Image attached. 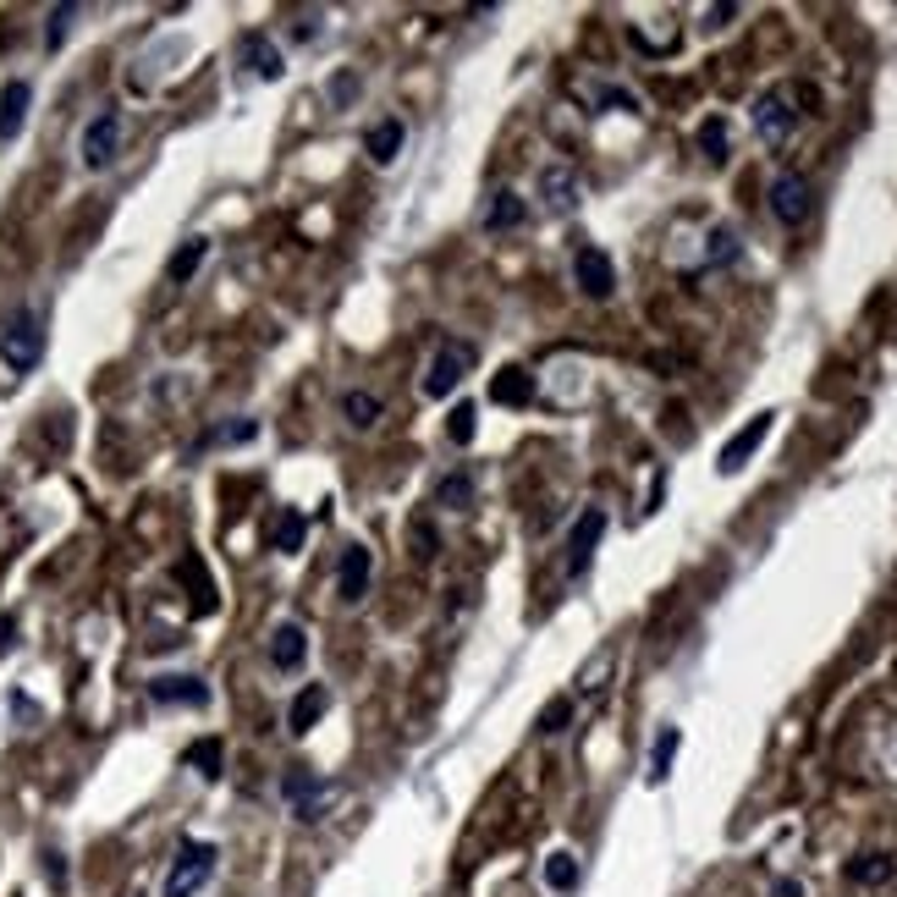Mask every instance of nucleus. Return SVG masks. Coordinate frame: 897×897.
Returning a JSON list of instances; mask_svg holds the SVG:
<instances>
[{"label": "nucleus", "mask_w": 897, "mask_h": 897, "mask_svg": "<svg viewBox=\"0 0 897 897\" xmlns=\"http://www.w3.org/2000/svg\"><path fill=\"white\" fill-rule=\"evenodd\" d=\"M39 358H45V309L23 303V309H12L7 331H0V364L12 375H28V370H39Z\"/></svg>", "instance_id": "1"}, {"label": "nucleus", "mask_w": 897, "mask_h": 897, "mask_svg": "<svg viewBox=\"0 0 897 897\" xmlns=\"http://www.w3.org/2000/svg\"><path fill=\"white\" fill-rule=\"evenodd\" d=\"M469 364H474V347H469V341H458V336H440V341H435V358H429V364H424V375H419L424 397L446 402V397H452V391L463 386Z\"/></svg>", "instance_id": "2"}, {"label": "nucleus", "mask_w": 897, "mask_h": 897, "mask_svg": "<svg viewBox=\"0 0 897 897\" xmlns=\"http://www.w3.org/2000/svg\"><path fill=\"white\" fill-rule=\"evenodd\" d=\"M215 843H183L176 848V859H171V870H165V886H160V897H194V892H204V881L215 875Z\"/></svg>", "instance_id": "3"}, {"label": "nucleus", "mask_w": 897, "mask_h": 897, "mask_svg": "<svg viewBox=\"0 0 897 897\" xmlns=\"http://www.w3.org/2000/svg\"><path fill=\"white\" fill-rule=\"evenodd\" d=\"M77 154H83V171L116 165V154H122V111L116 105H105L100 116H88V127L77 138Z\"/></svg>", "instance_id": "4"}, {"label": "nucleus", "mask_w": 897, "mask_h": 897, "mask_svg": "<svg viewBox=\"0 0 897 897\" xmlns=\"http://www.w3.org/2000/svg\"><path fill=\"white\" fill-rule=\"evenodd\" d=\"M771 215L782 226H803L815 215V188H810V176L803 171H782L776 183H771Z\"/></svg>", "instance_id": "5"}, {"label": "nucleus", "mask_w": 897, "mask_h": 897, "mask_svg": "<svg viewBox=\"0 0 897 897\" xmlns=\"http://www.w3.org/2000/svg\"><path fill=\"white\" fill-rule=\"evenodd\" d=\"M282 803L303 821V826H314L320 815H325V782L309 771V765H292L287 776H282Z\"/></svg>", "instance_id": "6"}, {"label": "nucleus", "mask_w": 897, "mask_h": 897, "mask_svg": "<svg viewBox=\"0 0 897 897\" xmlns=\"http://www.w3.org/2000/svg\"><path fill=\"white\" fill-rule=\"evenodd\" d=\"M793 127H798L793 95H782V88H771V95H760V100H755V133H760L771 149H782V144L793 138Z\"/></svg>", "instance_id": "7"}, {"label": "nucleus", "mask_w": 897, "mask_h": 897, "mask_svg": "<svg viewBox=\"0 0 897 897\" xmlns=\"http://www.w3.org/2000/svg\"><path fill=\"white\" fill-rule=\"evenodd\" d=\"M573 282H578V292L584 298H611L616 292V264H611V253L606 248H578L573 253Z\"/></svg>", "instance_id": "8"}, {"label": "nucleus", "mask_w": 897, "mask_h": 897, "mask_svg": "<svg viewBox=\"0 0 897 897\" xmlns=\"http://www.w3.org/2000/svg\"><path fill=\"white\" fill-rule=\"evenodd\" d=\"M600 534H606V512H600V507H584L578 523H573V534H568V578H584V573H589Z\"/></svg>", "instance_id": "9"}, {"label": "nucleus", "mask_w": 897, "mask_h": 897, "mask_svg": "<svg viewBox=\"0 0 897 897\" xmlns=\"http://www.w3.org/2000/svg\"><path fill=\"white\" fill-rule=\"evenodd\" d=\"M28 111H34V83L28 77H12L7 88H0V144H17L23 138Z\"/></svg>", "instance_id": "10"}, {"label": "nucleus", "mask_w": 897, "mask_h": 897, "mask_svg": "<svg viewBox=\"0 0 897 897\" xmlns=\"http://www.w3.org/2000/svg\"><path fill=\"white\" fill-rule=\"evenodd\" d=\"M771 419H776V413H755V419H749V424H744L727 446H722V458H715V469H722V474H738V469L760 452V440L771 435Z\"/></svg>", "instance_id": "11"}, {"label": "nucleus", "mask_w": 897, "mask_h": 897, "mask_svg": "<svg viewBox=\"0 0 897 897\" xmlns=\"http://www.w3.org/2000/svg\"><path fill=\"white\" fill-rule=\"evenodd\" d=\"M237 55H242V66H248L253 77H264V83H276L282 66H287V55H282V45H276L271 34H242V39H237Z\"/></svg>", "instance_id": "12"}, {"label": "nucleus", "mask_w": 897, "mask_h": 897, "mask_svg": "<svg viewBox=\"0 0 897 897\" xmlns=\"http://www.w3.org/2000/svg\"><path fill=\"white\" fill-rule=\"evenodd\" d=\"M149 699L154 705H210V688H204V677H188V672H160V677H149Z\"/></svg>", "instance_id": "13"}, {"label": "nucleus", "mask_w": 897, "mask_h": 897, "mask_svg": "<svg viewBox=\"0 0 897 897\" xmlns=\"http://www.w3.org/2000/svg\"><path fill=\"white\" fill-rule=\"evenodd\" d=\"M336 595H341V606H358L370 595V551L364 546H347L341 551V562H336Z\"/></svg>", "instance_id": "14"}, {"label": "nucleus", "mask_w": 897, "mask_h": 897, "mask_svg": "<svg viewBox=\"0 0 897 897\" xmlns=\"http://www.w3.org/2000/svg\"><path fill=\"white\" fill-rule=\"evenodd\" d=\"M523 221H528V204H523V194H512V188H496V194L485 199V210H479V226H485L490 237L518 232Z\"/></svg>", "instance_id": "15"}, {"label": "nucleus", "mask_w": 897, "mask_h": 897, "mask_svg": "<svg viewBox=\"0 0 897 897\" xmlns=\"http://www.w3.org/2000/svg\"><path fill=\"white\" fill-rule=\"evenodd\" d=\"M540 199L551 215H573L578 210V171L573 165H546L540 171Z\"/></svg>", "instance_id": "16"}, {"label": "nucleus", "mask_w": 897, "mask_h": 897, "mask_svg": "<svg viewBox=\"0 0 897 897\" xmlns=\"http://www.w3.org/2000/svg\"><path fill=\"white\" fill-rule=\"evenodd\" d=\"M303 661H309V634L298 622H276L271 627V666L276 672H298Z\"/></svg>", "instance_id": "17"}, {"label": "nucleus", "mask_w": 897, "mask_h": 897, "mask_svg": "<svg viewBox=\"0 0 897 897\" xmlns=\"http://www.w3.org/2000/svg\"><path fill=\"white\" fill-rule=\"evenodd\" d=\"M490 402H501V408H528V402H534V375H528L523 364H507V370L490 381Z\"/></svg>", "instance_id": "18"}, {"label": "nucleus", "mask_w": 897, "mask_h": 897, "mask_svg": "<svg viewBox=\"0 0 897 897\" xmlns=\"http://www.w3.org/2000/svg\"><path fill=\"white\" fill-rule=\"evenodd\" d=\"M204 259H210V237H188L183 248H176V253L165 259V282H171V287H183V282H194Z\"/></svg>", "instance_id": "19"}, {"label": "nucleus", "mask_w": 897, "mask_h": 897, "mask_svg": "<svg viewBox=\"0 0 897 897\" xmlns=\"http://www.w3.org/2000/svg\"><path fill=\"white\" fill-rule=\"evenodd\" d=\"M325 705H331V694H325L320 683H309V688L292 699V710H287V733H292V738H303V733L320 722V715H325Z\"/></svg>", "instance_id": "20"}, {"label": "nucleus", "mask_w": 897, "mask_h": 897, "mask_svg": "<svg viewBox=\"0 0 897 897\" xmlns=\"http://www.w3.org/2000/svg\"><path fill=\"white\" fill-rule=\"evenodd\" d=\"M402 144H408V127H402L397 116L375 122V127H370V138H364V149H370V160H375V165H391V160L402 154Z\"/></svg>", "instance_id": "21"}, {"label": "nucleus", "mask_w": 897, "mask_h": 897, "mask_svg": "<svg viewBox=\"0 0 897 897\" xmlns=\"http://www.w3.org/2000/svg\"><path fill=\"white\" fill-rule=\"evenodd\" d=\"M303 540H309V518L287 507V512L276 518V528H271V551H282V557H292V551H303Z\"/></svg>", "instance_id": "22"}, {"label": "nucleus", "mask_w": 897, "mask_h": 897, "mask_svg": "<svg viewBox=\"0 0 897 897\" xmlns=\"http://www.w3.org/2000/svg\"><path fill=\"white\" fill-rule=\"evenodd\" d=\"M435 507H446V512H469V507H474V479H469V469L446 474V479L435 485Z\"/></svg>", "instance_id": "23"}, {"label": "nucleus", "mask_w": 897, "mask_h": 897, "mask_svg": "<svg viewBox=\"0 0 897 897\" xmlns=\"http://www.w3.org/2000/svg\"><path fill=\"white\" fill-rule=\"evenodd\" d=\"M677 744H683V733H677V727H661V733H656V744H650V782H656V787L672 776Z\"/></svg>", "instance_id": "24"}, {"label": "nucleus", "mask_w": 897, "mask_h": 897, "mask_svg": "<svg viewBox=\"0 0 897 897\" xmlns=\"http://www.w3.org/2000/svg\"><path fill=\"white\" fill-rule=\"evenodd\" d=\"M578 881H584V870H578V859H573L568 848L546 854V886H551V892H578Z\"/></svg>", "instance_id": "25"}, {"label": "nucleus", "mask_w": 897, "mask_h": 897, "mask_svg": "<svg viewBox=\"0 0 897 897\" xmlns=\"http://www.w3.org/2000/svg\"><path fill=\"white\" fill-rule=\"evenodd\" d=\"M183 760H188V765H194L204 782H215V776H221V760H226V744H221V738H199V744H194Z\"/></svg>", "instance_id": "26"}, {"label": "nucleus", "mask_w": 897, "mask_h": 897, "mask_svg": "<svg viewBox=\"0 0 897 897\" xmlns=\"http://www.w3.org/2000/svg\"><path fill=\"white\" fill-rule=\"evenodd\" d=\"M341 419H347L352 429H370V424L381 419V397H370V391H347V397H341Z\"/></svg>", "instance_id": "27"}, {"label": "nucleus", "mask_w": 897, "mask_h": 897, "mask_svg": "<svg viewBox=\"0 0 897 897\" xmlns=\"http://www.w3.org/2000/svg\"><path fill=\"white\" fill-rule=\"evenodd\" d=\"M892 854H859L854 864H848V875L859 881V886H881V881H892Z\"/></svg>", "instance_id": "28"}, {"label": "nucleus", "mask_w": 897, "mask_h": 897, "mask_svg": "<svg viewBox=\"0 0 897 897\" xmlns=\"http://www.w3.org/2000/svg\"><path fill=\"white\" fill-rule=\"evenodd\" d=\"M699 149H705V160H710V165H727L733 144H727V122H722V116H710V122L699 127Z\"/></svg>", "instance_id": "29"}, {"label": "nucleus", "mask_w": 897, "mask_h": 897, "mask_svg": "<svg viewBox=\"0 0 897 897\" xmlns=\"http://www.w3.org/2000/svg\"><path fill=\"white\" fill-rule=\"evenodd\" d=\"M72 23H77V7H50V17H45V50H61L66 34H72Z\"/></svg>", "instance_id": "30"}, {"label": "nucleus", "mask_w": 897, "mask_h": 897, "mask_svg": "<svg viewBox=\"0 0 897 897\" xmlns=\"http://www.w3.org/2000/svg\"><path fill=\"white\" fill-rule=\"evenodd\" d=\"M253 435H259V419H232V424L210 429L204 446H242V440H253Z\"/></svg>", "instance_id": "31"}, {"label": "nucleus", "mask_w": 897, "mask_h": 897, "mask_svg": "<svg viewBox=\"0 0 897 897\" xmlns=\"http://www.w3.org/2000/svg\"><path fill=\"white\" fill-rule=\"evenodd\" d=\"M474 429H479V408H474V402H458V408H452V419H446V435H452L458 446H469V440H474Z\"/></svg>", "instance_id": "32"}, {"label": "nucleus", "mask_w": 897, "mask_h": 897, "mask_svg": "<svg viewBox=\"0 0 897 897\" xmlns=\"http://www.w3.org/2000/svg\"><path fill=\"white\" fill-rule=\"evenodd\" d=\"M733 259H738V232H733V226H715V232H710L705 264H733Z\"/></svg>", "instance_id": "33"}, {"label": "nucleus", "mask_w": 897, "mask_h": 897, "mask_svg": "<svg viewBox=\"0 0 897 897\" xmlns=\"http://www.w3.org/2000/svg\"><path fill=\"white\" fill-rule=\"evenodd\" d=\"M568 722H573V699H568V694H562V699H551V705H546V710H540V722H534V727H540V733H546V738H557V733H562V727H568Z\"/></svg>", "instance_id": "34"}, {"label": "nucleus", "mask_w": 897, "mask_h": 897, "mask_svg": "<svg viewBox=\"0 0 897 897\" xmlns=\"http://www.w3.org/2000/svg\"><path fill=\"white\" fill-rule=\"evenodd\" d=\"M435 546H440V534H435L429 523H413V551H419V557H435Z\"/></svg>", "instance_id": "35"}, {"label": "nucleus", "mask_w": 897, "mask_h": 897, "mask_svg": "<svg viewBox=\"0 0 897 897\" xmlns=\"http://www.w3.org/2000/svg\"><path fill=\"white\" fill-rule=\"evenodd\" d=\"M331 95H336V100H352V95H358V77H352V72L331 77Z\"/></svg>", "instance_id": "36"}, {"label": "nucleus", "mask_w": 897, "mask_h": 897, "mask_svg": "<svg viewBox=\"0 0 897 897\" xmlns=\"http://www.w3.org/2000/svg\"><path fill=\"white\" fill-rule=\"evenodd\" d=\"M727 17H738V7H710V23H705V28H722Z\"/></svg>", "instance_id": "37"}, {"label": "nucleus", "mask_w": 897, "mask_h": 897, "mask_svg": "<svg viewBox=\"0 0 897 897\" xmlns=\"http://www.w3.org/2000/svg\"><path fill=\"white\" fill-rule=\"evenodd\" d=\"M771 897H803V886H798V881H776Z\"/></svg>", "instance_id": "38"}]
</instances>
